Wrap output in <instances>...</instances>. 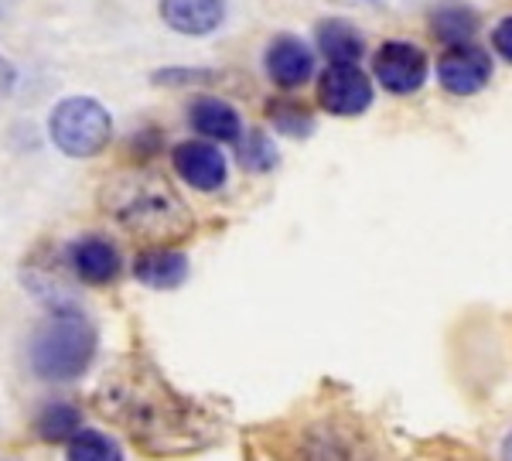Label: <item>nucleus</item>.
Wrapping results in <instances>:
<instances>
[{"label": "nucleus", "mask_w": 512, "mask_h": 461, "mask_svg": "<svg viewBox=\"0 0 512 461\" xmlns=\"http://www.w3.org/2000/svg\"><path fill=\"white\" fill-rule=\"evenodd\" d=\"M96 325L79 308H55L31 335L28 362L38 380H79L96 359Z\"/></svg>", "instance_id": "obj_4"}, {"label": "nucleus", "mask_w": 512, "mask_h": 461, "mask_svg": "<svg viewBox=\"0 0 512 461\" xmlns=\"http://www.w3.org/2000/svg\"><path fill=\"white\" fill-rule=\"evenodd\" d=\"M431 76V59L414 41H383L373 55V79L393 96H414Z\"/></svg>", "instance_id": "obj_6"}, {"label": "nucleus", "mask_w": 512, "mask_h": 461, "mask_svg": "<svg viewBox=\"0 0 512 461\" xmlns=\"http://www.w3.org/2000/svg\"><path fill=\"white\" fill-rule=\"evenodd\" d=\"M14 86H18V69H14V62L7 55H0V100L11 96Z\"/></svg>", "instance_id": "obj_22"}, {"label": "nucleus", "mask_w": 512, "mask_h": 461, "mask_svg": "<svg viewBox=\"0 0 512 461\" xmlns=\"http://www.w3.org/2000/svg\"><path fill=\"white\" fill-rule=\"evenodd\" d=\"M492 461H512V424L502 427L492 444Z\"/></svg>", "instance_id": "obj_23"}, {"label": "nucleus", "mask_w": 512, "mask_h": 461, "mask_svg": "<svg viewBox=\"0 0 512 461\" xmlns=\"http://www.w3.org/2000/svg\"><path fill=\"white\" fill-rule=\"evenodd\" d=\"M492 52L499 55L502 62H509L512 65V14H506V18H499L492 24Z\"/></svg>", "instance_id": "obj_21"}, {"label": "nucleus", "mask_w": 512, "mask_h": 461, "mask_svg": "<svg viewBox=\"0 0 512 461\" xmlns=\"http://www.w3.org/2000/svg\"><path fill=\"white\" fill-rule=\"evenodd\" d=\"M69 461H123V448L110 434L103 431H89V427H79L69 438Z\"/></svg>", "instance_id": "obj_16"}, {"label": "nucleus", "mask_w": 512, "mask_h": 461, "mask_svg": "<svg viewBox=\"0 0 512 461\" xmlns=\"http://www.w3.org/2000/svg\"><path fill=\"white\" fill-rule=\"evenodd\" d=\"M495 76V62L485 48L472 45V41H458V45H448L437 59V82H441L444 93L451 96H475L482 93L485 86Z\"/></svg>", "instance_id": "obj_7"}, {"label": "nucleus", "mask_w": 512, "mask_h": 461, "mask_svg": "<svg viewBox=\"0 0 512 461\" xmlns=\"http://www.w3.org/2000/svg\"><path fill=\"white\" fill-rule=\"evenodd\" d=\"M270 123H274L277 134H287V137H308L315 130V117L308 110H301L297 103H270L267 110Z\"/></svg>", "instance_id": "obj_19"}, {"label": "nucleus", "mask_w": 512, "mask_h": 461, "mask_svg": "<svg viewBox=\"0 0 512 461\" xmlns=\"http://www.w3.org/2000/svg\"><path fill=\"white\" fill-rule=\"evenodd\" d=\"M171 164H175L178 178L195 192H219L229 178V161L212 141H181L171 151Z\"/></svg>", "instance_id": "obj_9"}, {"label": "nucleus", "mask_w": 512, "mask_h": 461, "mask_svg": "<svg viewBox=\"0 0 512 461\" xmlns=\"http://www.w3.org/2000/svg\"><path fill=\"white\" fill-rule=\"evenodd\" d=\"M239 164H243L246 171H253V175H263V171H274L277 168V144L270 141V134H263V130H243L239 134Z\"/></svg>", "instance_id": "obj_17"}, {"label": "nucleus", "mask_w": 512, "mask_h": 461, "mask_svg": "<svg viewBox=\"0 0 512 461\" xmlns=\"http://www.w3.org/2000/svg\"><path fill=\"white\" fill-rule=\"evenodd\" d=\"M267 451L274 461H396L373 427L338 410L280 427L270 434Z\"/></svg>", "instance_id": "obj_3"}, {"label": "nucleus", "mask_w": 512, "mask_h": 461, "mask_svg": "<svg viewBox=\"0 0 512 461\" xmlns=\"http://www.w3.org/2000/svg\"><path fill=\"white\" fill-rule=\"evenodd\" d=\"M161 21L188 38H205L226 21V0H161Z\"/></svg>", "instance_id": "obj_11"}, {"label": "nucleus", "mask_w": 512, "mask_h": 461, "mask_svg": "<svg viewBox=\"0 0 512 461\" xmlns=\"http://www.w3.org/2000/svg\"><path fill=\"white\" fill-rule=\"evenodd\" d=\"M434 35H441L444 41H448V45H458V41H472L475 18L461 11V7H454V11H441L434 18Z\"/></svg>", "instance_id": "obj_20"}, {"label": "nucleus", "mask_w": 512, "mask_h": 461, "mask_svg": "<svg viewBox=\"0 0 512 461\" xmlns=\"http://www.w3.org/2000/svg\"><path fill=\"white\" fill-rule=\"evenodd\" d=\"M318 103L332 117H359L373 106V79L359 69V62L328 65L318 79Z\"/></svg>", "instance_id": "obj_8"}, {"label": "nucleus", "mask_w": 512, "mask_h": 461, "mask_svg": "<svg viewBox=\"0 0 512 461\" xmlns=\"http://www.w3.org/2000/svg\"><path fill=\"white\" fill-rule=\"evenodd\" d=\"M82 427V414L72 403H48L35 417V431L41 441H69Z\"/></svg>", "instance_id": "obj_18"}, {"label": "nucleus", "mask_w": 512, "mask_h": 461, "mask_svg": "<svg viewBox=\"0 0 512 461\" xmlns=\"http://www.w3.org/2000/svg\"><path fill=\"white\" fill-rule=\"evenodd\" d=\"M263 69L274 86L297 89L315 79V52L297 35H277L270 38L267 52H263Z\"/></svg>", "instance_id": "obj_10"}, {"label": "nucleus", "mask_w": 512, "mask_h": 461, "mask_svg": "<svg viewBox=\"0 0 512 461\" xmlns=\"http://www.w3.org/2000/svg\"><path fill=\"white\" fill-rule=\"evenodd\" d=\"M318 52L325 55L328 65H345V62H359L366 55V38L355 28L352 21L342 18H328L318 24Z\"/></svg>", "instance_id": "obj_15"}, {"label": "nucleus", "mask_w": 512, "mask_h": 461, "mask_svg": "<svg viewBox=\"0 0 512 461\" xmlns=\"http://www.w3.org/2000/svg\"><path fill=\"white\" fill-rule=\"evenodd\" d=\"M99 205L120 229L147 243L164 246L192 233V212L168 185V178L154 171L137 168L106 178V185L99 188Z\"/></svg>", "instance_id": "obj_2"}, {"label": "nucleus", "mask_w": 512, "mask_h": 461, "mask_svg": "<svg viewBox=\"0 0 512 461\" xmlns=\"http://www.w3.org/2000/svg\"><path fill=\"white\" fill-rule=\"evenodd\" d=\"M48 134L69 158H96L113 141V117L93 96H65L48 117Z\"/></svg>", "instance_id": "obj_5"}, {"label": "nucleus", "mask_w": 512, "mask_h": 461, "mask_svg": "<svg viewBox=\"0 0 512 461\" xmlns=\"http://www.w3.org/2000/svg\"><path fill=\"white\" fill-rule=\"evenodd\" d=\"M99 410L151 455H185L212 441V424L144 362H127L99 386Z\"/></svg>", "instance_id": "obj_1"}, {"label": "nucleus", "mask_w": 512, "mask_h": 461, "mask_svg": "<svg viewBox=\"0 0 512 461\" xmlns=\"http://www.w3.org/2000/svg\"><path fill=\"white\" fill-rule=\"evenodd\" d=\"M188 123L195 134H202L212 144H236L243 134V120H239L236 106H229L219 96H198L188 106Z\"/></svg>", "instance_id": "obj_13"}, {"label": "nucleus", "mask_w": 512, "mask_h": 461, "mask_svg": "<svg viewBox=\"0 0 512 461\" xmlns=\"http://www.w3.org/2000/svg\"><path fill=\"white\" fill-rule=\"evenodd\" d=\"M134 277L140 284L154 287V291H171V287L185 284L188 277V257L171 246H151V250L137 253Z\"/></svg>", "instance_id": "obj_14"}, {"label": "nucleus", "mask_w": 512, "mask_h": 461, "mask_svg": "<svg viewBox=\"0 0 512 461\" xmlns=\"http://www.w3.org/2000/svg\"><path fill=\"white\" fill-rule=\"evenodd\" d=\"M69 267L86 284H110L120 274V250L103 236H82L69 246Z\"/></svg>", "instance_id": "obj_12"}]
</instances>
